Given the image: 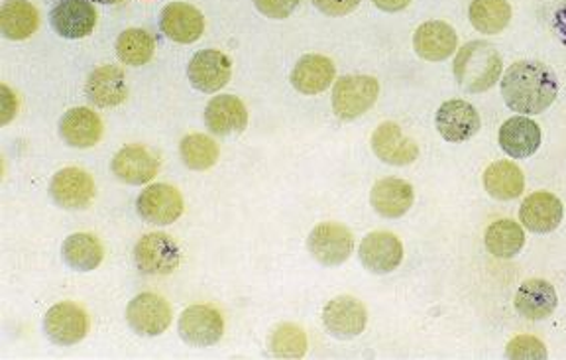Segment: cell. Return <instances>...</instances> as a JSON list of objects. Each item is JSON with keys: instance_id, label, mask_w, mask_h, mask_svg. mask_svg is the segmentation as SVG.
<instances>
[{"instance_id": "f35d334b", "label": "cell", "mask_w": 566, "mask_h": 360, "mask_svg": "<svg viewBox=\"0 0 566 360\" xmlns=\"http://www.w3.org/2000/svg\"><path fill=\"white\" fill-rule=\"evenodd\" d=\"M0 95H2V115H0V120H2V125H9L12 117H14V113H17V97H14V93L7 87V85H2L0 87Z\"/></svg>"}, {"instance_id": "6da1fadb", "label": "cell", "mask_w": 566, "mask_h": 360, "mask_svg": "<svg viewBox=\"0 0 566 360\" xmlns=\"http://www.w3.org/2000/svg\"><path fill=\"white\" fill-rule=\"evenodd\" d=\"M555 73L539 62H517L502 77L505 105L520 115H539L557 99Z\"/></svg>"}, {"instance_id": "ac0fdd59", "label": "cell", "mask_w": 566, "mask_h": 360, "mask_svg": "<svg viewBox=\"0 0 566 360\" xmlns=\"http://www.w3.org/2000/svg\"><path fill=\"white\" fill-rule=\"evenodd\" d=\"M161 32L177 44H193L203 36L205 19L199 10L187 2H171L161 10Z\"/></svg>"}, {"instance_id": "b9f144b4", "label": "cell", "mask_w": 566, "mask_h": 360, "mask_svg": "<svg viewBox=\"0 0 566 360\" xmlns=\"http://www.w3.org/2000/svg\"><path fill=\"white\" fill-rule=\"evenodd\" d=\"M95 2H101V4H118L123 0H95Z\"/></svg>"}, {"instance_id": "5b68a950", "label": "cell", "mask_w": 566, "mask_h": 360, "mask_svg": "<svg viewBox=\"0 0 566 360\" xmlns=\"http://www.w3.org/2000/svg\"><path fill=\"white\" fill-rule=\"evenodd\" d=\"M307 248L313 261L327 268H336L354 253V236L348 226L340 223H321L311 231Z\"/></svg>"}, {"instance_id": "52a82bcc", "label": "cell", "mask_w": 566, "mask_h": 360, "mask_svg": "<svg viewBox=\"0 0 566 360\" xmlns=\"http://www.w3.org/2000/svg\"><path fill=\"white\" fill-rule=\"evenodd\" d=\"M181 339L191 347H212L221 341L224 335V319L217 307L197 306L187 307L177 324Z\"/></svg>"}, {"instance_id": "e0dca14e", "label": "cell", "mask_w": 566, "mask_h": 360, "mask_svg": "<svg viewBox=\"0 0 566 360\" xmlns=\"http://www.w3.org/2000/svg\"><path fill=\"white\" fill-rule=\"evenodd\" d=\"M563 215H565L563 201L548 191L531 193L520 208V221L531 233H553L560 225Z\"/></svg>"}, {"instance_id": "3957f363", "label": "cell", "mask_w": 566, "mask_h": 360, "mask_svg": "<svg viewBox=\"0 0 566 360\" xmlns=\"http://www.w3.org/2000/svg\"><path fill=\"white\" fill-rule=\"evenodd\" d=\"M380 97V83L371 75H345L333 89V110L343 120H354L368 113Z\"/></svg>"}, {"instance_id": "f1b7e54d", "label": "cell", "mask_w": 566, "mask_h": 360, "mask_svg": "<svg viewBox=\"0 0 566 360\" xmlns=\"http://www.w3.org/2000/svg\"><path fill=\"white\" fill-rule=\"evenodd\" d=\"M40 27V14L28 0H7L0 9V28L9 40H27Z\"/></svg>"}, {"instance_id": "277c9868", "label": "cell", "mask_w": 566, "mask_h": 360, "mask_svg": "<svg viewBox=\"0 0 566 360\" xmlns=\"http://www.w3.org/2000/svg\"><path fill=\"white\" fill-rule=\"evenodd\" d=\"M134 262L142 274L168 276L174 274L181 262L176 241L166 233L144 234L134 246Z\"/></svg>"}, {"instance_id": "44dd1931", "label": "cell", "mask_w": 566, "mask_h": 360, "mask_svg": "<svg viewBox=\"0 0 566 360\" xmlns=\"http://www.w3.org/2000/svg\"><path fill=\"white\" fill-rule=\"evenodd\" d=\"M413 47L417 55L427 62H442L457 52L459 36L451 24L442 20H431L417 28Z\"/></svg>"}, {"instance_id": "cb8c5ba5", "label": "cell", "mask_w": 566, "mask_h": 360, "mask_svg": "<svg viewBox=\"0 0 566 360\" xmlns=\"http://www.w3.org/2000/svg\"><path fill=\"white\" fill-rule=\"evenodd\" d=\"M500 146L510 158H530L539 150V125L523 115L507 118L500 128Z\"/></svg>"}, {"instance_id": "e575fe53", "label": "cell", "mask_w": 566, "mask_h": 360, "mask_svg": "<svg viewBox=\"0 0 566 360\" xmlns=\"http://www.w3.org/2000/svg\"><path fill=\"white\" fill-rule=\"evenodd\" d=\"M270 349L277 359H301L307 352V335L300 325H277L270 337Z\"/></svg>"}, {"instance_id": "7a4b0ae2", "label": "cell", "mask_w": 566, "mask_h": 360, "mask_svg": "<svg viewBox=\"0 0 566 360\" xmlns=\"http://www.w3.org/2000/svg\"><path fill=\"white\" fill-rule=\"evenodd\" d=\"M502 55L494 45L484 40H474L462 45L454 60V77L470 93H484L492 89L502 77Z\"/></svg>"}, {"instance_id": "7402d4cb", "label": "cell", "mask_w": 566, "mask_h": 360, "mask_svg": "<svg viewBox=\"0 0 566 360\" xmlns=\"http://www.w3.org/2000/svg\"><path fill=\"white\" fill-rule=\"evenodd\" d=\"M205 123L212 135H240L248 125L247 105L234 95H219L205 108Z\"/></svg>"}, {"instance_id": "836d02e7", "label": "cell", "mask_w": 566, "mask_h": 360, "mask_svg": "<svg viewBox=\"0 0 566 360\" xmlns=\"http://www.w3.org/2000/svg\"><path fill=\"white\" fill-rule=\"evenodd\" d=\"M179 156L189 170H211L219 162V145L207 135H189L179 145Z\"/></svg>"}, {"instance_id": "9a60e30c", "label": "cell", "mask_w": 566, "mask_h": 360, "mask_svg": "<svg viewBox=\"0 0 566 360\" xmlns=\"http://www.w3.org/2000/svg\"><path fill=\"white\" fill-rule=\"evenodd\" d=\"M50 20L60 36L81 40L97 27V10L88 0H60L53 7Z\"/></svg>"}, {"instance_id": "d590c367", "label": "cell", "mask_w": 566, "mask_h": 360, "mask_svg": "<svg viewBox=\"0 0 566 360\" xmlns=\"http://www.w3.org/2000/svg\"><path fill=\"white\" fill-rule=\"evenodd\" d=\"M505 357L513 360H543L547 359V347L533 335H517L507 342Z\"/></svg>"}, {"instance_id": "603a6c76", "label": "cell", "mask_w": 566, "mask_h": 360, "mask_svg": "<svg viewBox=\"0 0 566 360\" xmlns=\"http://www.w3.org/2000/svg\"><path fill=\"white\" fill-rule=\"evenodd\" d=\"M336 77V67L327 55H303L292 72V85L301 95H318L327 91Z\"/></svg>"}, {"instance_id": "ffe728a7", "label": "cell", "mask_w": 566, "mask_h": 360, "mask_svg": "<svg viewBox=\"0 0 566 360\" xmlns=\"http://www.w3.org/2000/svg\"><path fill=\"white\" fill-rule=\"evenodd\" d=\"M515 311L530 321H543L555 314L558 306L557 289L547 279L523 282L515 294Z\"/></svg>"}, {"instance_id": "30bf717a", "label": "cell", "mask_w": 566, "mask_h": 360, "mask_svg": "<svg viewBox=\"0 0 566 360\" xmlns=\"http://www.w3.org/2000/svg\"><path fill=\"white\" fill-rule=\"evenodd\" d=\"M136 211L151 225H171L184 215V198L174 186L154 183L138 195Z\"/></svg>"}, {"instance_id": "2e32d148", "label": "cell", "mask_w": 566, "mask_h": 360, "mask_svg": "<svg viewBox=\"0 0 566 360\" xmlns=\"http://www.w3.org/2000/svg\"><path fill=\"white\" fill-rule=\"evenodd\" d=\"M113 173L130 186H144L158 176L159 160L150 148L142 145L124 146L113 158Z\"/></svg>"}, {"instance_id": "4316f807", "label": "cell", "mask_w": 566, "mask_h": 360, "mask_svg": "<svg viewBox=\"0 0 566 360\" xmlns=\"http://www.w3.org/2000/svg\"><path fill=\"white\" fill-rule=\"evenodd\" d=\"M60 135L73 148H91L103 136V120L91 108H71L60 120Z\"/></svg>"}, {"instance_id": "60d3db41", "label": "cell", "mask_w": 566, "mask_h": 360, "mask_svg": "<svg viewBox=\"0 0 566 360\" xmlns=\"http://www.w3.org/2000/svg\"><path fill=\"white\" fill-rule=\"evenodd\" d=\"M371 2L384 12H399L411 4V0H371Z\"/></svg>"}, {"instance_id": "74e56055", "label": "cell", "mask_w": 566, "mask_h": 360, "mask_svg": "<svg viewBox=\"0 0 566 360\" xmlns=\"http://www.w3.org/2000/svg\"><path fill=\"white\" fill-rule=\"evenodd\" d=\"M327 17H346L358 9L360 0H311Z\"/></svg>"}, {"instance_id": "d6986e66", "label": "cell", "mask_w": 566, "mask_h": 360, "mask_svg": "<svg viewBox=\"0 0 566 360\" xmlns=\"http://www.w3.org/2000/svg\"><path fill=\"white\" fill-rule=\"evenodd\" d=\"M371 150L389 166H407L419 158V146L411 138H406L396 123H381L374 130Z\"/></svg>"}, {"instance_id": "7c38bea8", "label": "cell", "mask_w": 566, "mask_h": 360, "mask_svg": "<svg viewBox=\"0 0 566 360\" xmlns=\"http://www.w3.org/2000/svg\"><path fill=\"white\" fill-rule=\"evenodd\" d=\"M434 127L447 142L457 145V142H464L476 135L482 127V120H480L476 108L472 107L470 103L452 99L442 103L437 110Z\"/></svg>"}, {"instance_id": "484cf974", "label": "cell", "mask_w": 566, "mask_h": 360, "mask_svg": "<svg viewBox=\"0 0 566 360\" xmlns=\"http://www.w3.org/2000/svg\"><path fill=\"white\" fill-rule=\"evenodd\" d=\"M87 99L97 107H118L128 97V87L124 82V73L115 65H103L88 75Z\"/></svg>"}, {"instance_id": "8d00e7d4", "label": "cell", "mask_w": 566, "mask_h": 360, "mask_svg": "<svg viewBox=\"0 0 566 360\" xmlns=\"http://www.w3.org/2000/svg\"><path fill=\"white\" fill-rule=\"evenodd\" d=\"M301 0H254L256 9L268 19L283 20L292 17Z\"/></svg>"}, {"instance_id": "ab89813d", "label": "cell", "mask_w": 566, "mask_h": 360, "mask_svg": "<svg viewBox=\"0 0 566 360\" xmlns=\"http://www.w3.org/2000/svg\"><path fill=\"white\" fill-rule=\"evenodd\" d=\"M553 28L557 32V36L560 38V42L566 45V4H563L557 12L553 14Z\"/></svg>"}, {"instance_id": "4fadbf2b", "label": "cell", "mask_w": 566, "mask_h": 360, "mask_svg": "<svg viewBox=\"0 0 566 360\" xmlns=\"http://www.w3.org/2000/svg\"><path fill=\"white\" fill-rule=\"evenodd\" d=\"M358 256L371 274H389L403 261V244L389 231H374L364 236Z\"/></svg>"}, {"instance_id": "ba28073f", "label": "cell", "mask_w": 566, "mask_h": 360, "mask_svg": "<svg viewBox=\"0 0 566 360\" xmlns=\"http://www.w3.org/2000/svg\"><path fill=\"white\" fill-rule=\"evenodd\" d=\"M44 331L50 341L60 347H71L83 341L88 333V316L73 301H62L45 314Z\"/></svg>"}, {"instance_id": "1f68e13d", "label": "cell", "mask_w": 566, "mask_h": 360, "mask_svg": "<svg viewBox=\"0 0 566 360\" xmlns=\"http://www.w3.org/2000/svg\"><path fill=\"white\" fill-rule=\"evenodd\" d=\"M484 243L488 251L497 258H513L525 246V233L522 225L512 219H500L488 226Z\"/></svg>"}, {"instance_id": "8992f818", "label": "cell", "mask_w": 566, "mask_h": 360, "mask_svg": "<svg viewBox=\"0 0 566 360\" xmlns=\"http://www.w3.org/2000/svg\"><path fill=\"white\" fill-rule=\"evenodd\" d=\"M171 319L174 314L168 301L151 292H144L140 296L134 297L126 307V321L134 333L142 337H158L166 333Z\"/></svg>"}, {"instance_id": "83f0119b", "label": "cell", "mask_w": 566, "mask_h": 360, "mask_svg": "<svg viewBox=\"0 0 566 360\" xmlns=\"http://www.w3.org/2000/svg\"><path fill=\"white\" fill-rule=\"evenodd\" d=\"M62 258L71 271H97L105 258V248L95 234L75 233L65 239L62 246Z\"/></svg>"}, {"instance_id": "9c48e42d", "label": "cell", "mask_w": 566, "mask_h": 360, "mask_svg": "<svg viewBox=\"0 0 566 360\" xmlns=\"http://www.w3.org/2000/svg\"><path fill=\"white\" fill-rule=\"evenodd\" d=\"M50 195L57 208L81 211L95 201L97 186L87 171L81 168H65L53 176Z\"/></svg>"}, {"instance_id": "5bb4252c", "label": "cell", "mask_w": 566, "mask_h": 360, "mask_svg": "<svg viewBox=\"0 0 566 360\" xmlns=\"http://www.w3.org/2000/svg\"><path fill=\"white\" fill-rule=\"evenodd\" d=\"M232 64L227 54L219 50H201L191 57L187 75L195 89L201 93H217L230 82Z\"/></svg>"}, {"instance_id": "8fae6325", "label": "cell", "mask_w": 566, "mask_h": 360, "mask_svg": "<svg viewBox=\"0 0 566 360\" xmlns=\"http://www.w3.org/2000/svg\"><path fill=\"white\" fill-rule=\"evenodd\" d=\"M323 324L333 337L348 341L364 333L368 325V311L356 297L338 296L331 299L323 309Z\"/></svg>"}, {"instance_id": "d6a6232c", "label": "cell", "mask_w": 566, "mask_h": 360, "mask_svg": "<svg viewBox=\"0 0 566 360\" xmlns=\"http://www.w3.org/2000/svg\"><path fill=\"white\" fill-rule=\"evenodd\" d=\"M156 50V42L151 38L150 32L142 30V28H128L116 40V54L118 60L126 65L140 67L148 64Z\"/></svg>"}, {"instance_id": "4dcf8cb0", "label": "cell", "mask_w": 566, "mask_h": 360, "mask_svg": "<svg viewBox=\"0 0 566 360\" xmlns=\"http://www.w3.org/2000/svg\"><path fill=\"white\" fill-rule=\"evenodd\" d=\"M469 17L478 32L495 36L512 22V4L507 0H472Z\"/></svg>"}, {"instance_id": "d4e9b609", "label": "cell", "mask_w": 566, "mask_h": 360, "mask_svg": "<svg viewBox=\"0 0 566 360\" xmlns=\"http://www.w3.org/2000/svg\"><path fill=\"white\" fill-rule=\"evenodd\" d=\"M413 188L411 183L399 178H386L380 180L370 193L371 209L386 219H399L406 215L413 205Z\"/></svg>"}, {"instance_id": "f546056e", "label": "cell", "mask_w": 566, "mask_h": 360, "mask_svg": "<svg viewBox=\"0 0 566 360\" xmlns=\"http://www.w3.org/2000/svg\"><path fill=\"white\" fill-rule=\"evenodd\" d=\"M484 188L492 198L500 201H512L523 193L525 176L517 163L500 160L484 171Z\"/></svg>"}]
</instances>
